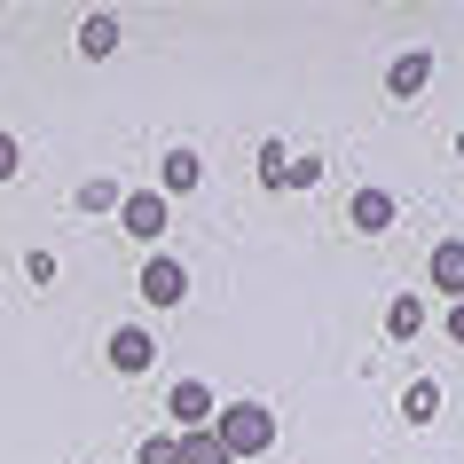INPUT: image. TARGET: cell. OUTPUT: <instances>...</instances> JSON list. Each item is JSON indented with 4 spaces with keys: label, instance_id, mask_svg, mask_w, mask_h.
Returning <instances> with one entry per match:
<instances>
[{
    "label": "cell",
    "instance_id": "obj_1",
    "mask_svg": "<svg viewBox=\"0 0 464 464\" xmlns=\"http://www.w3.org/2000/svg\"><path fill=\"white\" fill-rule=\"evenodd\" d=\"M213 433H220V449H228V457H260V449L276 440V417L260 410V401H228V410L213 417Z\"/></svg>",
    "mask_w": 464,
    "mask_h": 464
},
{
    "label": "cell",
    "instance_id": "obj_2",
    "mask_svg": "<svg viewBox=\"0 0 464 464\" xmlns=\"http://www.w3.org/2000/svg\"><path fill=\"white\" fill-rule=\"evenodd\" d=\"M150 362H158V339H150L142 323H126V331H111V370H119V378H142Z\"/></svg>",
    "mask_w": 464,
    "mask_h": 464
},
{
    "label": "cell",
    "instance_id": "obj_3",
    "mask_svg": "<svg viewBox=\"0 0 464 464\" xmlns=\"http://www.w3.org/2000/svg\"><path fill=\"white\" fill-rule=\"evenodd\" d=\"M142 299H150V307H181V299H189L181 260H150V268H142Z\"/></svg>",
    "mask_w": 464,
    "mask_h": 464
},
{
    "label": "cell",
    "instance_id": "obj_4",
    "mask_svg": "<svg viewBox=\"0 0 464 464\" xmlns=\"http://www.w3.org/2000/svg\"><path fill=\"white\" fill-rule=\"evenodd\" d=\"M119 220H126V237H166V197H158V189L119 197Z\"/></svg>",
    "mask_w": 464,
    "mask_h": 464
},
{
    "label": "cell",
    "instance_id": "obj_5",
    "mask_svg": "<svg viewBox=\"0 0 464 464\" xmlns=\"http://www.w3.org/2000/svg\"><path fill=\"white\" fill-rule=\"evenodd\" d=\"M386 87H393V95H425V87H433V55H425V48H401L386 63Z\"/></svg>",
    "mask_w": 464,
    "mask_h": 464
},
{
    "label": "cell",
    "instance_id": "obj_6",
    "mask_svg": "<svg viewBox=\"0 0 464 464\" xmlns=\"http://www.w3.org/2000/svg\"><path fill=\"white\" fill-rule=\"evenodd\" d=\"M166 417H173V433H189V425H213V393L197 386V378H181V386H173V401H166Z\"/></svg>",
    "mask_w": 464,
    "mask_h": 464
},
{
    "label": "cell",
    "instance_id": "obj_7",
    "mask_svg": "<svg viewBox=\"0 0 464 464\" xmlns=\"http://www.w3.org/2000/svg\"><path fill=\"white\" fill-rule=\"evenodd\" d=\"M197 181H205V166H197V150H166V166H158V197H189Z\"/></svg>",
    "mask_w": 464,
    "mask_h": 464
},
{
    "label": "cell",
    "instance_id": "obj_8",
    "mask_svg": "<svg viewBox=\"0 0 464 464\" xmlns=\"http://www.w3.org/2000/svg\"><path fill=\"white\" fill-rule=\"evenodd\" d=\"M346 213H354V228H362V237H378V228H393V197H386V189H354V205H346Z\"/></svg>",
    "mask_w": 464,
    "mask_h": 464
},
{
    "label": "cell",
    "instance_id": "obj_9",
    "mask_svg": "<svg viewBox=\"0 0 464 464\" xmlns=\"http://www.w3.org/2000/svg\"><path fill=\"white\" fill-rule=\"evenodd\" d=\"M181 464H237V457L220 449L213 425H189V433H181Z\"/></svg>",
    "mask_w": 464,
    "mask_h": 464
},
{
    "label": "cell",
    "instance_id": "obj_10",
    "mask_svg": "<svg viewBox=\"0 0 464 464\" xmlns=\"http://www.w3.org/2000/svg\"><path fill=\"white\" fill-rule=\"evenodd\" d=\"M433 292L464 299V245H433Z\"/></svg>",
    "mask_w": 464,
    "mask_h": 464
},
{
    "label": "cell",
    "instance_id": "obj_11",
    "mask_svg": "<svg viewBox=\"0 0 464 464\" xmlns=\"http://www.w3.org/2000/svg\"><path fill=\"white\" fill-rule=\"evenodd\" d=\"M111 48H119V16H87V24H79V55L111 63Z\"/></svg>",
    "mask_w": 464,
    "mask_h": 464
},
{
    "label": "cell",
    "instance_id": "obj_12",
    "mask_svg": "<svg viewBox=\"0 0 464 464\" xmlns=\"http://www.w3.org/2000/svg\"><path fill=\"white\" fill-rule=\"evenodd\" d=\"M433 410H440V386H433V378L401 386V417H410V425H433Z\"/></svg>",
    "mask_w": 464,
    "mask_h": 464
},
{
    "label": "cell",
    "instance_id": "obj_13",
    "mask_svg": "<svg viewBox=\"0 0 464 464\" xmlns=\"http://www.w3.org/2000/svg\"><path fill=\"white\" fill-rule=\"evenodd\" d=\"M386 331H393V339H417V331H425V307H417V299H393V307H386Z\"/></svg>",
    "mask_w": 464,
    "mask_h": 464
},
{
    "label": "cell",
    "instance_id": "obj_14",
    "mask_svg": "<svg viewBox=\"0 0 464 464\" xmlns=\"http://www.w3.org/2000/svg\"><path fill=\"white\" fill-rule=\"evenodd\" d=\"M134 464H181V433H150L134 449Z\"/></svg>",
    "mask_w": 464,
    "mask_h": 464
},
{
    "label": "cell",
    "instance_id": "obj_15",
    "mask_svg": "<svg viewBox=\"0 0 464 464\" xmlns=\"http://www.w3.org/2000/svg\"><path fill=\"white\" fill-rule=\"evenodd\" d=\"M260 181H268V189H292V158H284V142L260 150Z\"/></svg>",
    "mask_w": 464,
    "mask_h": 464
},
{
    "label": "cell",
    "instance_id": "obj_16",
    "mask_svg": "<svg viewBox=\"0 0 464 464\" xmlns=\"http://www.w3.org/2000/svg\"><path fill=\"white\" fill-rule=\"evenodd\" d=\"M79 205H87V213H111V205H119V181H79Z\"/></svg>",
    "mask_w": 464,
    "mask_h": 464
},
{
    "label": "cell",
    "instance_id": "obj_17",
    "mask_svg": "<svg viewBox=\"0 0 464 464\" xmlns=\"http://www.w3.org/2000/svg\"><path fill=\"white\" fill-rule=\"evenodd\" d=\"M0 181H16V134H0Z\"/></svg>",
    "mask_w": 464,
    "mask_h": 464
},
{
    "label": "cell",
    "instance_id": "obj_18",
    "mask_svg": "<svg viewBox=\"0 0 464 464\" xmlns=\"http://www.w3.org/2000/svg\"><path fill=\"white\" fill-rule=\"evenodd\" d=\"M449 339L464 346V299H457V307H449Z\"/></svg>",
    "mask_w": 464,
    "mask_h": 464
},
{
    "label": "cell",
    "instance_id": "obj_19",
    "mask_svg": "<svg viewBox=\"0 0 464 464\" xmlns=\"http://www.w3.org/2000/svg\"><path fill=\"white\" fill-rule=\"evenodd\" d=\"M457 158H464V134H457Z\"/></svg>",
    "mask_w": 464,
    "mask_h": 464
}]
</instances>
